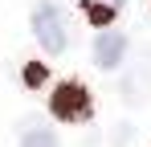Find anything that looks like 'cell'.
Listing matches in <instances>:
<instances>
[{
	"label": "cell",
	"instance_id": "cell-1",
	"mask_svg": "<svg viewBox=\"0 0 151 147\" xmlns=\"http://www.w3.org/2000/svg\"><path fill=\"white\" fill-rule=\"evenodd\" d=\"M33 33H37V41L45 45V53H65V45H70L65 17H61L57 4H37V8H33Z\"/></svg>",
	"mask_w": 151,
	"mask_h": 147
},
{
	"label": "cell",
	"instance_id": "cell-2",
	"mask_svg": "<svg viewBox=\"0 0 151 147\" xmlns=\"http://www.w3.org/2000/svg\"><path fill=\"white\" fill-rule=\"evenodd\" d=\"M49 110L61 122L90 119V94H86V86H82V82H61V86L53 90V98H49Z\"/></svg>",
	"mask_w": 151,
	"mask_h": 147
},
{
	"label": "cell",
	"instance_id": "cell-3",
	"mask_svg": "<svg viewBox=\"0 0 151 147\" xmlns=\"http://www.w3.org/2000/svg\"><path fill=\"white\" fill-rule=\"evenodd\" d=\"M123 53H127V37L119 29L98 33V41H94V66H98V70H114V66L123 61Z\"/></svg>",
	"mask_w": 151,
	"mask_h": 147
},
{
	"label": "cell",
	"instance_id": "cell-4",
	"mask_svg": "<svg viewBox=\"0 0 151 147\" xmlns=\"http://www.w3.org/2000/svg\"><path fill=\"white\" fill-rule=\"evenodd\" d=\"M82 4H86V17H90L94 24H110V21H114V12L123 8L127 0H82Z\"/></svg>",
	"mask_w": 151,
	"mask_h": 147
},
{
	"label": "cell",
	"instance_id": "cell-5",
	"mask_svg": "<svg viewBox=\"0 0 151 147\" xmlns=\"http://www.w3.org/2000/svg\"><path fill=\"white\" fill-rule=\"evenodd\" d=\"M21 147H57V135H53L49 127H29L25 135H21Z\"/></svg>",
	"mask_w": 151,
	"mask_h": 147
},
{
	"label": "cell",
	"instance_id": "cell-6",
	"mask_svg": "<svg viewBox=\"0 0 151 147\" xmlns=\"http://www.w3.org/2000/svg\"><path fill=\"white\" fill-rule=\"evenodd\" d=\"M25 82H29V86H41V82H45V66H41V61H33V66L25 70Z\"/></svg>",
	"mask_w": 151,
	"mask_h": 147
}]
</instances>
